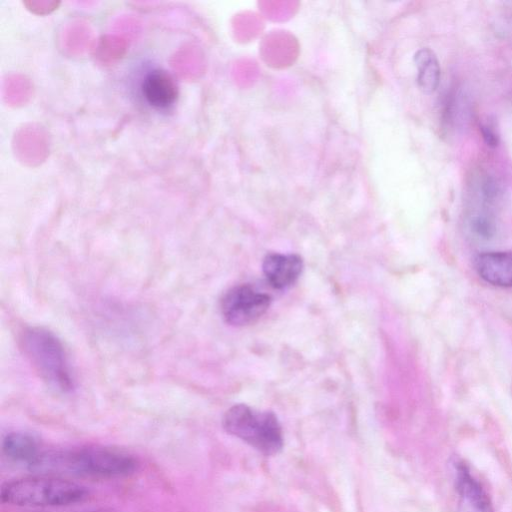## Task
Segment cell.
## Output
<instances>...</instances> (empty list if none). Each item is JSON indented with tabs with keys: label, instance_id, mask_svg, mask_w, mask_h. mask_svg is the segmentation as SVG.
Wrapping results in <instances>:
<instances>
[{
	"label": "cell",
	"instance_id": "obj_1",
	"mask_svg": "<svg viewBox=\"0 0 512 512\" xmlns=\"http://www.w3.org/2000/svg\"><path fill=\"white\" fill-rule=\"evenodd\" d=\"M138 465L137 458L125 450L88 446L65 452L43 453L35 467L88 477L115 478L133 474Z\"/></svg>",
	"mask_w": 512,
	"mask_h": 512
},
{
	"label": "cell",
	"instance_id": "obj_2",
	"mask_svg": "<svg viewBox=\"0 0 512 512\" xmlns=\"http://www.w3.org/2000/svg\"><path fill=\"white\" fill-rule=\"evenodd\" d=\"M87 489L55 476H29L7 481L1 487L3 503L25 507L66 506L84 501Z\"/></svg>",
	"mask_w": 512,
	"mask_h": 512
},
{
	"label": "cell",
	"instance_id": "obj_3",
	"mask_svg": "<svg viewBox=\"0 0 512 512\" xmlns=\"http://www.w3.org/2000/svg\"><path fill=\"white\" fill-rule=\"evenodd\" d=\"M21 348L39 376L48 386L59 392H69L74 380L65 349L61 341L42 327L24 330Z\"/></svg>",
	"mask_w": 512,
	"mask_h": 512
},
{
	"label": "cell",
	"instance_id": "obj_4",
	"mask_svg": "<svg viewBox=\"0 0 512 512\" xmlns=\"http://www.w3.org/2000/svg\"><path fill=\"white\" fill-rule=\"evenodd\" d=\"M224 429L265 455L277 454L283 447L280 423L270 411H255L244 404L229 408L222 420Z\"/></svg>",
	"mask_w": 512,
	"mask_h": 512
},
{
	"label": "cell",
	"instance_id": "obj_5",
	"mask_svg": "<svg viewBox=\"0 0 512 512\" xmlns=\"http://www.w3.org/2000/svg\"><path fill=\"white\" fill-rule=\"evenodd\" d=\"M271 299L248 284L235 286L221 299L220 309L225 321L244 326L257 321L268 309Z\"/></svg>",
	"mask_w": 512,
	"mask_h": 512
},
{
	"label": "cell",
	"instance_id": "obj_6",
	"mask_svg": "<svg viewBox=\"0 0 512 512\" xmlns=\"http://www.w3.org/2000/svg\"><path fill=\"white\" fill-rule=\"evenodd\" d=\"M498 208L469 201L464 213V228L476 241L488 242L496 238L500 230Z\"/></svg>",
	"mask_w": 512,
	"mask_h": 512
},
{
	"label": "cell",
	"instance_id": "obj_7",
	"mask_svg": "<svg viewBox=\"0 0 512 512\" xmlns=\"http://www.w3.org/2000/svg\"><path fill=\"white\" fill-rule=\"evenodd\" d=\"M474 267L485 282L502 288H512V251H492L478 254Z\"/></svg>",
	"mask_w": 512,
	"mask_h": 512
},
{
	"label": "cell",
	"instance_id": "obj_8",
	"mask_svg": "<svg viewBox=\"0 0 512 512\" xmlns=\"http://www.w3.org/2000/svg\"><path fill=\"white\" fill-rule=\"evenodd\" d=\"M455 468L461 512H493L489 497L468 467L463 463H457Z\"/></svg>",
	"mask_w": 512,
	"mask_h": 512
},
{
	"label": "cell",
	"instance_id": "obj_9",
	"mask_svg": "<svg viewBox=\"0 0 512 512\" xmlns=\"http://www.w3.org/2000/svg\"><path fill=\"white\" fill-rule=\"evenodd\" d=\"M302 268V259L296 254L270 253L266 255L262 264L267 281L276 289H283L293 284Z\"/></svg>",
	"mask_w": 512,
	"mask_h": 512
},
{
	"label": "cell",
	"instance_id": "obj_10",
	"mask_svg": "<svg viewBox=\"0 0 512 512\" xmlns=\"http://www.w3.org/2000/svg\"><path fill=\"white\" fill-rule=\"evenodd\" d=\"M142 93L148 104L158 109H165L175 103L178 89L175 80L168 72L153 70L142 82Z\"/></svg>",
	"mask_w": 512,
	"mask_h": 512
},
{
	"label": "cell",
	"instance_id": "obj_11",
	"mask_svg": "<svg viewBox=\"0 0 512 512\" xmlns=\"http://www.w3.org/2000/svg\"><path fill=\"white\" fill-rule=\"evenodd\" d=\"M3 453L15 462L35 466L42 456L38 439L27 432H11L2 441Z\"/></svg>",
	"mask_w": 512,
	"mask_h": 512
},
{
	"label": "cell",
	"instance_id": "obj_12",
	"mask_svg": "<svg viewBox=\"0 0 512 512\" xmlns=\"http://www.w3.org/2000/svg\"><path fill=\"white\" fill-rule=\"evenodd\" d=\"M417 68V83L425 94L433 93L440 82V65L435 53L429 48H421L414 55Z\"/></svg>",
	"mask_w": 512,
	"mask_h": 512
},
{
	"label": "cell",
	"instance_id": "obj_13",
	"mask_svg": "<svg viewBox=\"0 0 512 512\" xmlns=\"http://www.w3.org/2000/svg\"><path fill=\"white\" fill-rule=\"evenodd\" d=\"M483 136L486 139V142L489 145H496L497 143V136L492 130L490 125H483L482 126Z\"/></svg>",
	"mask_w": 512,
	"mask_h": 512
}]
</instances>
